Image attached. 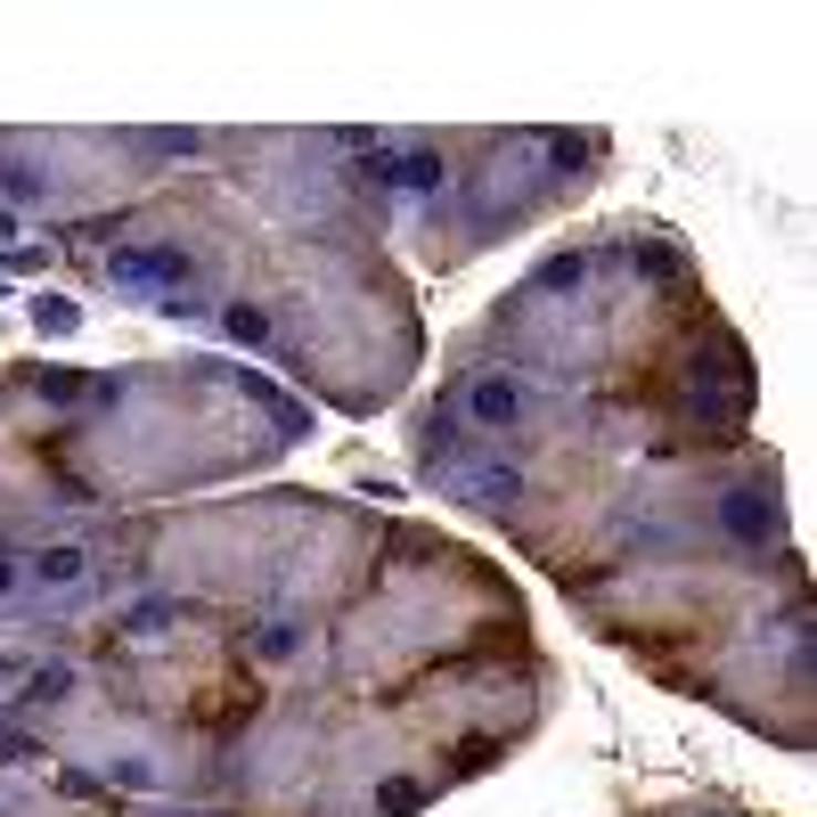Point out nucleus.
<instances>
[{
	"label": "nucleus",
	"mask_w": 817,
	"mask_h": 817,
	"mask_svg": "<svg viewBox=\"0 0 817 817\" xmlns=\"http://www.w3.org/2000/svg\"><path fill=\"white\" fill-rule=\"evenodd\" d=\"M115 279H132V286H180V279H188V254H156V245H115Z\"/></svg>",
	"instance_id": "nucleus-1"
},
{
	"label": "nucleus",
	"mask_w": 817,
	"mask_h": 817,
	"mask_svg": "<svg viewBox=\"0 0 817 817\" xmlns=\"http://www.w3.org/2000/svg\"><path fill=\"white\" fill-rule=\"evenodd\" d=\"M467 409H474V426H515V417H523V385H515V376H483V385L467 392Z\"/></svg>",
	"instance_id": "nucleus-2"
},
{
	"label": "nucleus",
	"mask_w": 817,
	"mask_h": 817,
	"mask_svg": "<svg viewBox=\"0 0 817 817\" xmlns=\"http://www.w3.org/2000/svg\"><path fill=\"white\" fill-rule=\"evenodd\" d=\"M727 532H736V540H768V532H777V515H768L752 491H736V499H727Z\"/></svg>",
	"instance_id": "nucleus-3"
},
{
	"label": "nucleus",
	"mask_w": 817,
	"mask_h": 817,
	"mask_svg": "<svg viewBox=\"0 0 817 817\" xmlns=\"http://www.w3.org/2000/svg\"><path fill=\"white\" fill-rule=\"evenodd\" d=\"M376 809H385V817H409V809H426V785H409V777H392L385 793H376Z\"/></svg>",
	"instance_id": "nucleus-4"
},
{
	"label": "nucleus",
	"mask_w": 817,
	"mask_h": 817,
	"mask_svg": "<svg viewBox=\"0 0 817 817\" xmlns=\"http://www.w3.org/2000/svg\"><path fill=\"white\" fill-rule=\"evenodd\" d=\"M33 573H41V580H74V573H82V548H41Z\"/></svg>",
	"instance_id": "nucleus-5"
},
{
	"label": "nucleus",
	"mask_w": 817,
	"mask_h": 817,
	"mask_svg": "<svg viewBox=\"0 0 817 817\" xmlns=\"http://www.w3.org/2000/svg\"><path fill=\"white\" fill-rule=\"evenodd\" d=\"M66 687H74V670H66V662H50V670H33V687H25V695H33V703H57Z\"/></svg>",
	"instance_id": "nucleus-6"
},
{
	"label": "nucleus",
	"mask_w": 817,
	"mask_h": 817,
	"mask_svg": "<svg viewBox=\"0 0 817 817\" xmlns=\"http://www.w3.org/2000/svg\"><path fill=\"white\" fill-rule=\"evenodd\" d=\"M33 320H41V335H74V303H50V295H41Z\"/></svg>",
	"instance_id": "nucleus-7"
},
{
	"label": "nucleus",
	"mask_w": 817,
	"mask_h": 817,
	"mask_svg": "<svg viewBox=\"0 0 817 817\" xmlns=\"http://www.w3.org/2000/svg\"><path fill=\"white\" fill-rule=\"evenodd\" d=\"M474 491H483V499H507V491H523V474H515V467H483V474H474Z\"/></svg>",
	"instance_id": "nucleus-8"
},
{
	"label": "nucleus",
	"mask_w": 817,
	"mask_h": 817,
	"mask_svg": "<svg viewBox=\"0 0 817 817\" xmlns=\"http://www.w3.org/2000/svg\"><path fill=\"white\" fill-rule=\"evenodd\" d=\"M41 392H50V401H82V376L74 368H41Z\"/></svg>",
	"instance_id": "nucleus-9"
},
{
	"label": "nucleus",
	"mask_w": 817,
	"mask_h": 817,
	"mask_svg": "<svg viewBox=\"0 0 817 817\" xmlns=\"http://www.w3.org/2000/svg\"><path fill=\"white\" fill-rule=\"evenodd\" d=\"M262 327H270V320H262L254 303H238V311H229V335H238V344H262Z\"/></svg>",
	"instance_id": "nucleus-10"
},
{
	"label": "nucleus",
	"mask_w": 817,
	"mask_h": 817,
	"mask_svg": "<svg viewBox=\"0 0 817 817\" xmlns=\"http://www.w3.org/2000/svg\"><path fill=\"white\" fill-rule=\"evenodd\" d=\"M0 238H17V221H9V213H0Z\"/></svg>",
	"instance_id": "nucleus-11"
},
{
	"label": "nucleus",
	"mask_w": 817,
	"mask_h": 817,
	"mask_svg": "<svg viewBox=\"0 0 817 817\" xmlns=\"http://www.w3.org/2000/svg\"><path fill=\"white\" fill-rule=\"evenodd\" d=\"M0 589H9V564H0Z\"/></svg>",
	"instance_id": "nucleus-12"
}]
</instances>
